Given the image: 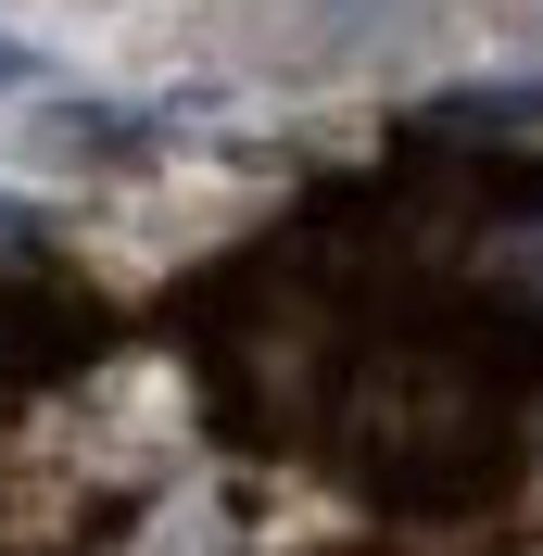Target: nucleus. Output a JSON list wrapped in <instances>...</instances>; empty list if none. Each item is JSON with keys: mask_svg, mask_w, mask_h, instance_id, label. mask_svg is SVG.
<instances>
[{"mask_svg": "<svg viewBox=\"0 0 543 556\" xmlns=\"http://www.w3.org/2000/svg\"><path fill=\"white\" fill-rule=\"evenodd\" d=\"M442 127H506V139H531V127H543V89H468V102H442Z\"/></svg>", "mask_w": 543, "mask_h": 556, "instance_id": "nucleus-1", "label": "nucleus"}, {"mask_svg": "<svg viewBox=\"0 0 543 556\" xmlns=\"http://www.w3.org/2000/svg\"><path fill=\"white\" fill-rule=\"evenodd\" d=\"M26 228H38V215H26V203H13V190H0V241H26Z\"/></svg>", "mask_w": 543, "mask_h": 556, "instance_id": "nucleus-2", "label": "nucleus"}, {"mask_svg": "<svg viewBox=\"0 0 543 556\" xmlns=\"http://www.w3.org/2000/svg\"><path fill=\"white\" fill-rule=\"evenodd\" d=\"M26 76H38V64H26V51H13V38H0V89H26Z\"/></svg>", "mask_w": 543, "mask_h": 556, "instance_id": "nucleus-3", "label": "nucleus"}]
</instances>
